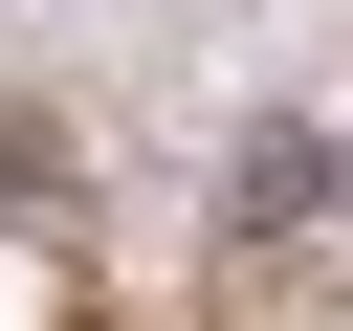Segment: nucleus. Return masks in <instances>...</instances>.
<instances>
[{
    "mask_svg": "<svg viewBox=\"0 0 353 331\" xmlns=\"http://www.w3.org/2000/svg\"><path fill=\"white\" fill-rule=\"evenodd\" d=\"M221 221H243V243L353 221V132H331V110H243V132H221Z\"/></svg>",
    "mask_w": 353,
    "mask_h": 331,
    "instance_id": "obj_1",
    "label": "nucleus"
},
{
    "mask_svg": "<svg viewBox=\"0 0 353 331\" xmlns=\"http://www.w3.org/2000/svg\"><path fill=\"white\" fill-rule=\"evenodd\" d=\"M44 199H66V110H44V88H0V221H44Z\"/></svg>",
    "mask_w": 353,
    "mask_h": 331,
    "instance_id": "obj_2",
    "label": "nucleus"
}]
</instances>
